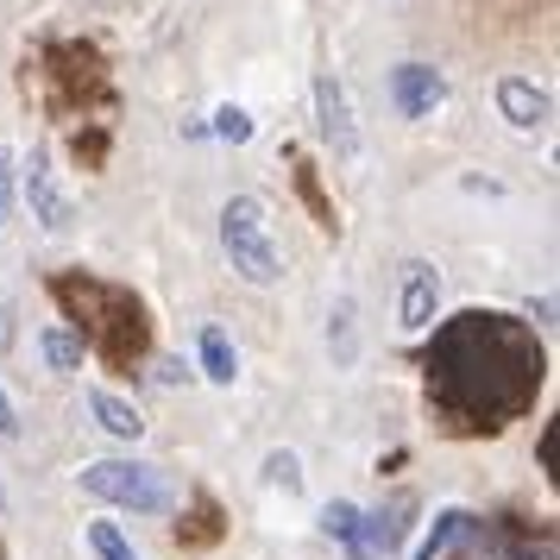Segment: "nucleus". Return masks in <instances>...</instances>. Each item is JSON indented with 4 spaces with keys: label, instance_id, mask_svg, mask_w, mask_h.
I'll return each mask as SVG.
<instances>
[{
    "label": "nucleus",
    "instance_id": "1",
    "mask_svg": "<svg viewBox=\"0 0 560 560\" xmlns=\"http://www.w3.org/2000/svg\"><path fill=\"white\" fill-rule=\"evenodd\" d=\"M422 372H429L434 416L454 434H498L504 422L535 409V390L548 378V353L516 315L466 308L434 328Z\"/></svg>",
    "mask_w": 560,
    "mask_h": 560
},
{
    "label": "nucleus",
    "instance_id": "2",
    "mask_svg": "<svg viewBox=\"0 0 560 560\" xmlns=\"http://www.w3.org/2000/svg\"><path fill=\"white\" fill-rule=\"evenodd\" d=\"M51 296L70 308L82 353H102L114 372H132V365L145 359L152 322H145V303L132 296L127 283H107V278H95V271H57Z\"/></svg>",
    "mask_w": 560,
    "mask_h": 560
},
{
    "label": "nucleus",
    "instance_id": "3",
    "mask_svg": "<svg viewBox=\"0 0 560 560\" xmlns=\"http://www.w3.org/2000/svg\"><path fill=\"white\" fill-rule=\"evenodd\" d=\"M221 253L233 258V271L246 283H278L283 278L278 240H271V221H265V202H258V196H233V202L221 208Z\"/></svg>",
    "mask_w": 560,
    "mask_h": 560
},
{
    "label": "nucleus",
    "instance_id": "4",
    "mask_svg": "<svg viewBox=\"0 0 560 560\" xmlns=\"http://www.w3.org/2000/svg\"><path fill=\"white\" fill-rule=\"evenodd\" d=\"M82 491H95L102 504H120L132 516H164L177 504L171 479L145 459H95V466H82Z\"/></svg>",
    "mask_w": 560,
    "mask_h": 560
},
{
    "label": "nucleus",
    "instance_id": "5",
    "mask_svg": "<svg viewBox=\"0 0 560 560\" xmlns=\"http://www.w3.org/2000/svg\"><path fill=\"white\" fill-rule=\"evenodd\" d=\"M315 120H322V139H328V152L340 164H353L359 158V127H353V102H347V82L322 70L315 77Z\"/></svg>",
    "mask_w": 560,
    "mask_h": 560
},
{
    "label": "nucleus",
    "instance_id": "6",
    "mask_svg": "<svg viewBox=\"0 0 560 560\" xmlns=\"http://www.w3.org/2000/svg\"><path fill=\"white\" fill-rule=\"evenodd\" d=\"M26 208L45 233H70V221H77L70 196L57 189V171H51V152L45 145H32V158H26Z\"/></svg>",
    "mask_w": 560,
    "mask_h": 560
},
{
    "label": "nucleus",
    "instance_id": "7",
    "mask_svg": "<svg viewBox=\"0 0 560 560\" xmlns=\"http://www.w3.org/2000/svg\"><path fill=\"white\" fill-rule=\"evenodd\" d=\"M441 102H447V77H441L434 63H397V70H390V107H397L404 120H429Z\"/></svg>",
    "mask_w": 560,
    "mask_h": 560
},
{
    "label": "nucleus",
    "instance_id": "8",
    "mask_svg": "<svg viewBox=\"0 0 560 560\" xmlns=\"http://www.w3.org/2000/svg\"><path fill=\"white\" fill-rule=\"evenodd\" d=\"M434 315H441V271L429 258H409L404 265V296H397V322L409 334H429Z\"/></svg>",
    "mask_w": 560,
    "mask_h": 560
},
{
    "label": "nucleus",
    "instance_id": "9",
    "mask_svg": "<svg viewBox=\"0 0 560 560\" xmlns=\"http://www.w3.org/2000/svg\"><path fill=\"white\" fill-rule=\"evenodd\" d=\"M409 498H397L390 510H372V516H359V535H353V555L359 560H390L404 548V516H409Z\"/></svg>",
    "mask_w": 560,
    "mask_h": 560
},
{
    "label": "nucleus",
    "instance_id": "10",
    "mask_svg": "<svg viewBox=\"0 0 560 560\" xmlns=\"http://www.w3.org/2000/svg\"><path fill=\"white\" fill-rule=\"evenodd\" d=\"M498 114H504L516 132H535V127H548L555 102H548V89H535L529 77H504L498 82Z\"/></svg>",
    "mask_w": 560,
    "mask_h": 560
},
{
    "label": "nucleus",
    "instance_id": "11",
    "mask_svg": "<svg viewBox=\"0 0 560 560\" xmlns=\"http://www.w3.org/2000/svg\"><path fill=\"white\" fill-rule=\"evenodd\" d=\"M89 409H95V422H102L114 441H139V434H145L139 409H132L127 397H114V390H89Z\"/></svg>",
    "mask_w": 560,
    "mask_h": 560
},
{
    "label": "nucleus",
    "instance_id": "12",
    "mask_svg": "<svg viewBox=\"0 0 560 560\" xmlns=\"http://www.w3.org/2000/svg\"><path fill=\"white\" fill-rule=\"evenodd\" d=\"M454 560H523V548H516L504 529H485V523H472V529L454 541Z\"/></svg>",
    "mask_w": 560,
    "mask_h": 560
},
{
    "label": "nucleus",
    "instance_id": "13",
    "mask_svg": "<svg viewBox=\"0 0 560 560\" xmlns=\"http://www.w3.org/2000/svg\"><path fill=\"white\" fill-rule=\"evenodd\" d=\"M196 353H202V378L214 384H233L240 378V353H233V340L221 328H202L196 334Z\"/></svg>",
    "mask_w": 560,
    "mask_h": 560
},
{
    "label": "nucleus",
    "instance_id": "14",
    "mask_svg": "<svg viewBox=\"0 0 560 560\" xmlns=\"http://www.w3.org/2000/svg\"><path fill=\"white\" fill-rule=\"evenodd\" d=\"M353 315H359L353 296H340V303H334V315H328V347H334V365H353V359H359V328H353Z\"/></svg>",
    "mask_w": 560,
    "mask_h": 560
},
{
    "label": "nucleus",
    "instance_id": "15",
    "mask_svg": "<svg viewBox=\"0 0 560 560\" xmlns=\"http://www.w3.org/2000/svg\"><path fill=\"white\" fill-rule=\"evenodd\" d=\"M466 529H472V516H466V510H441V516L429 523V535L416 541V560H434V555H447V548H454V541H459Z\"/></svg>",
    "mask_w": 560,
    "mask_h": 560
},
{
    "label": "nucleus",
    "instance_id": "16",
    "mask_svg": "<svg viewBox=\"0 0 560 560\" xmlns=\"http://www.w3.org/2000/svg\"><path fill=\"white\" fill-rule=\"evenodd\" d=\"M38 353L51 359L57 372H77V365H82V340L70 328H45V334H38Z\"/></svg>",
    "mask_w": 560,
    "mask_h": 560
},
{
    "label": "nucleus",
    "instance_id": "17",
    "mask_svg": "<svg viewBox=\"0 0 560 560\" xmlns=\"http://www.w3.org/2000/svg\"><path fill=\"white\" fill-rule=\"evenodd\" d=\"M214 139L246 145V139H253V114H246V107H233V102H221V107H214Z\"/></svg>",
    "mask_w": 560,
    "mask_h": 560
},
{
    "label": "nucleus",
    "instance_id": "18",
    "mask_svg": "<svg viewBox=\"0 0 560 560\" xmlns=\"http://www.w3.org/2000/svg\"><path fill=\"white\" fill-rule=\"evenodd\" d=\"M322 529H328L334 541H347V548H353V535H359V504H347V498H334V504L322 510Z\"/></svg>",
    "mask_w": 560,
    "mask_h": 560
},
{
    "label": "nucleus",
    "instance_id": "19",
    "mask_svg": "<svg viewBox=\"0 0 560 560\" xmlns=\"http://www.w3.org/2000/svg\"><path fill=\"white\" fill-rule=\"evenodd\" d=\"M89 548H95L102 560H139V555H132V541L114 529V523H89Z\"/></svg>",
    "mask_w": 560,
    "mask_h": 560
},
{
    "label": "nucleus",
    "instance_id": "20",
    "mask_svg": "<svg viewBox=\"0 0 560 560\" xmlns=\"http://www.w3.org/2000/svg\"><path fill=\"white\" fill-rule=\"evenodd\" d=\"M265 485H283V491H303V466H296V454H265Z\"/></svg>",
    "mask_w": 560,
    "mask_h": 560
},
{
    "label": "nucleus",
    "instance_id": "21",
    "mask_svg": "<svg viewBox=\"0 0 560 560\" xmlns=\"http://www.w3.org/2000/svg\"><path fill=\"white\" fill-rule=\"evenodd\" d=\"M214 535H221V510L202 498V504H196V529H177V541H189V548H208Z\"/></svg>",
    "mask_w": 560,
    "mask_h": 560
},
{
    "label": "nucleus",
    "instance_id": "22",
    "mask_svg": "<svg viewBox=\"0 0 560 560\" xmlns=\"http://www.w3.org/2000/svg\"><path fill=\"white\" fill-rule=\"evenodd\" d=\"M296 183H303V196H308V208H315V221L334 233V208L322 202V189H315V171H296Z\"/></svg>",
    "mask_w": 560,
    "mask_h": 560
},
{
    "label": "nucleus",
    "instance_id": "23",
    "mask_svg": "<svg viewBox=\"0 0 560 560\" xmlns=\"http://www.w3.org/2000/svg\"><path fill=\"white\" fill-rule=\"evenodd\" d=\"M7 202H13V158L0 152V221H7Z\"/></svg>",
    "mask_w": 560,
    "mask_h": 560
},
{
    "label": "nucleus",
    "instance_id": "24",
    "mask_svg": "<svg viewBox=\"0 0 560 560\" xmlns=\"http://www.w3.org/2000/svg\"><path fill=\"white\" fill-rule=\"evenodd\" d=\"M0 434H7V441L20 434V409H13V397H7V390H0Z\"/></svg>",
    "mask_w": 560,
    "mask_h": 560
},
{
    "label": "nucleus",
    "instance_id": "25",
    "mask_svg": "<svg viewBox=\"0 0 560 560\" xmlns=\"http://www.w3.org/2000/svg\"><path fill=\"white\" fill-rule=\"evenodd\" d=\"M7 322H13V315H7V308H0V347H7V334H13V328H7Z\"/></svg>",
    "mask_w": 560,
    "mask_h": 560
}]
</instances>
